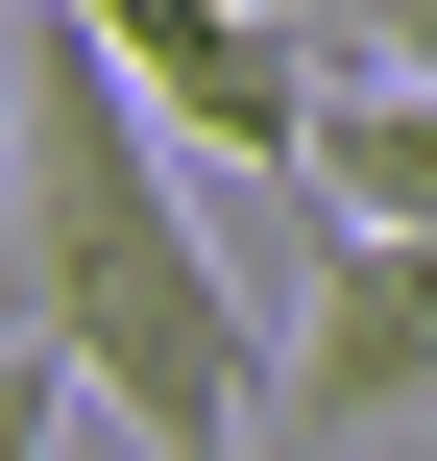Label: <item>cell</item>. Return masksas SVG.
<instances>
[{"label":"cell","mask_w":437,"mask_h":461,"mask_svg":"<svg viewBox=\"0 0 437 461\" xmlns=\"http://www.w3.org/2000/svg\"><path fill=\"white\" fill-rule=\"evenodd\" d=\"M73 413H97V389H73V340H49V316H0V461H49Z\"/></svg>","instance_id":"5"},{"label":"cell","mask_w":437,"mask_h":461,"mask_svg":"<svg viewBox=\"0 0 437 461\" xmlns=\"http://www.w3.org/2000/svg\"><path fill=\"white\" fill-rule=\"evenodd\" d=\"M73 24H97L195 146H243V170H292V146H316V97H341V49H316L292 0H73Z\"/></svg>","instance_id":"3"},{"label":"cell","mask_w":437,"mask_h":461,"mask_svg":"<svg viewBox=\"0 0 437 461\" xmlns=\"http://www.w3.org/2000/svg\"><path fill=\"white\" fill-rule=\"evenodd\" d=\"M292 194H316V219H414V243H437V73H341L316 146H292Z\"/></svg>","instance_id":"4"},{"label":"cell","mask_w":437,"mask_h":461,"mask_svg":"<svg viewBox=\"0 0 437 461\" xmlns=\"http://www.w3.org/2000/svg\"><path fill=\"white\" fill-rule=\"evenodd\" d=\"M268 461H437V243L316 219V292L268 316Z\"/></svg>","instance_id":"2"},{"label":"cell","mask_w":437,"mask_h":461,"mask_svg":"<svg viewBox=\"0 0 437 461\" xmlns=\"http://www.w3.org/2000/svg\"><path fill=\"white\" fill-rule=\"evenodd\" d=\"M0 194H24L0 316H49L73 389H97L122 438H146V461H268V316H243V267L195 243L170 97H146L73 0L0 24Z\"/></svg>","instance_id":"1"}]
</instances>
